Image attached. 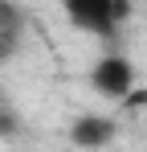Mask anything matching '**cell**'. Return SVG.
<instances>
[{
	"label": "cell",
	"mask_w": 147,
	"mask_h": 152,
	"mask_svg": "<svg viewBox=\"0 0 147 152\" xmlns=\"http://www.w3.org/2000/svg\"><path fill=\"white\" fill-rule=\"evenodd\" d=\"M86 82H90V91H94L98 99L106 103H122L135 95V62L127 58V53H98L94 66H90V74H86Z\"/></svg>",
	"instance_id": "2"
},
{
	"label": "cell",
	"mask_w": 147,
	"mask_h": 152,
	"mask_svg": "<svg viewBox=\"0 0 147 152\" xmlns=\"http://www.w3.org/2000/svg\"><path fill=\"white\" fill-rule=\"evenodd\" d=\"M115 136H119V124L110 115H78L70 124V140L78 148H106Z\"/></svg>",
	"instance_id": "3"
},
{
	"label": "cell",
	"mask_w": 147,
	"mask_h": 152,
	"mask_svg": "<svg viewBox=\"0 0 147 152\" xmlns=\"http://www.w3.org/2000/svg\"><path fill=\"white\" fill-rule=\"evenodd\" d=\"M21 132H24L21 115H17L12 107H4V103H0V140H17Z\"/></svg>",
	"instance_id": "5"
},
{
	"label": "cell",
	"mask_w": 147,
	"mask_h": 152,
	"mask_svg": "<svg viewBox=\"0 0 147 152\" xmlns=\"http://www.w3.org/2000/svg\"><path fill=\"white\" fill-rule=\"evenodd\" d=\"M29 25V17H24V8L17 0H0V29H8V33H24Z\"/></svg>",
	"instance_id": "4"
},
{
	"label": "cell",
	"mask_w": 147,
	"mask_h": 152,
	"mask_svg": "<svg viewBox=\"0 0 147 152\" xmlns=\"http://www.w3.org/2000/svg\"><path fill=\"white\" fill-rule=\"evenodd\" d=\"M61 12L74 29L90 37H115L122 21L131 17V4L127 0H61Z\"/></svg>",
	"instance_id": "1"
}]
</instances>
